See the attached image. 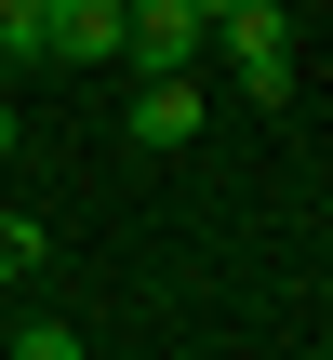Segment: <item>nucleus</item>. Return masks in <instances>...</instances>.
<instances>
[{"label":"nucleus","instance_id":"nucleus-6","mask_svg":"<svg viewBox=\"0 0 333 360\" xmlns=\"http://www.w3.org/2000/svg\"><path fill=\"white\" fill-rule=\"evenodd\" d=\"M0 160H13V94H0Z\"/></svg>","mask_w":333,"mask_h":360},{"label":"nucleus","instance_id":"nucleus-3","mask_svg":"<svg viewBox=\"0 0 333 360\" xmlns=\"http://www.w3.org/2000/svg\"><path fill=\"white\" fill-rule=\"evenodd\" d=\"M53 53L67 67H120V0H53Z\"/></svg>","mask_w":333,"mask_h":360},{"label":"nucleus","instance_id":"nucleus-4","mask_svg":"<svg viewBox=\"0 0 333 360\" xmlns=\"http://www.w3.org/2000/svg\"><path fill=\"white\" fill-rule=\"evenodd\" d=\"M0 53H13V67L53 53V0H0Z\"/></svg>","mask_w":333,"mask_h":360},{"label":"nucleus","instance_id":"nucleus-7","mask_svg":"<svg viewBox=\"0 0 333 360\" xmlns=\"http://www.w3.org/2000/svg\"><path fill=\"white\" fill-rule=\"evenodd\" d=\"M187 13H200V27H214V13H227V0H187Z\"/></svg>","mask_w":333,"mask_h":360},{"label":"nucleus","instance_id":"nucleus-2","mask_svg":"<svg viewBox=\"0 0 333 360\" xmlns=\"http://www.w3.org/2000/svg\"><path fill=\"white\" fill-rule=\"evenodd\" d=\"M200 120H214L200 67H133V147H187Z\"/></svg>","mask_w":333,"mask_h":360},{"label":"nucleus","instance_id":"nucleus-5","mask_svg":"<svg viewBox=\"0 0 333 360\" xmlns=\"http://www.w3.org/2000/svg\"><path fill=\"white\" fill-rule=\"evenodd\" d=\"M27 267H40V227H27V214H0V281H27Z\"/></svg>","mask_w":333,"mask_h":360},{"label":"nucleus","instance_id":"nucleus-8","mask_svg":"<svg viewBox=\"0 0 333 360\" xmlns=\"http://www.w3.org/2000/svg\"><path fill=\"white\" fill-rule=\"evenodd\" d=\"M0 94H13V53H0Z\"/></svg>","mask_w":333,"mask_h":360},{"label":"nucleus","instance_id":"nucleus-1","mask_svg":"<svg viewBox=\"0 0 333 360\" xmlns=\"http://www.w3.org/2000/svg\"><path fill=\"white\" fill-rule=\"evenodd\" d=\"M214 40H227L240 107H294V13H280V0H227V13H214Z\"/></svg>","mask_w":333,"mask_h":360}]
</instances>
